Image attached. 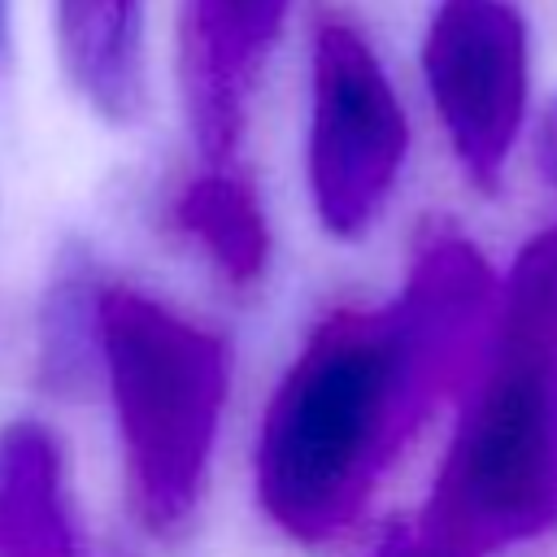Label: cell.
Instances as JSON below:
<instances>
[{"label": "cell", "instance_id": "cell-1", "mask_svg": "<svg viewBox=\"0 0 557 557\" xmlns=\"http://www.w3.org/2000/svg\"><path fill=\"white\" fill-rule=\"evenodd\" d=\"M500 278L457 231H431L396 296L331 309L278 374L252 444L265 518L300 540L344 535L422 431L470 383Z\"/></svg>", "mask_w": 557, "mask_h": 557}, {"label": "cell", "instance_id": "cell-2", "mask_svg": "<svg viewBox=\"0 0 557 557\" xmlns=\"http://www.w3.org/2000/svg\"><path fill=\"white\" fill-rule=\"evenodd\" d=\"M435 474L426 527L487 557L557 518V222L496 287L483 357Z\"/></svg>", "mask_w": 557, "mask_h": 557}, {"label": "cell", "instance_id": "cell-3", "mask_svg": "<svg viewBox=\"0 0 557 557\" xmlns=\"http://www.w3.org/2000/svg\"><path fill=\"white\" fill-rule=\"evenodd\" d=\"M91 374L113 409L131 509L152 535H178L209 487L231 392L226 344L161 296L100 274Z\"/></svg>", "mask_w": 557, "mask_h": 557}, {"label": "cell", "instance_id": "cell-4", "mask_svg": "<svg viewBox=\"0 0 557 557\" xmlns=\"http://www.w3.org/2000/svg\"><path fill=\"white\" fill-rule=\"evenodd\" d=\"M409 122L374 44L344 17L318 13L309 44V196L326 235H366L405 170Z\"/></svg>", "mask_w": 557, "mask_h": 557}, {"label": "cell", "instance_id": "cell-5", "mask_svg": "<svg viewBox=\"0 0 557 557\" xmlns=\"http://www.w3.org/2000/svg\"><path fill=\"white\" fill-rule=\"evenodd\" d=\"M422 83L461 174L496 187L531 104V35L509 0H440L422 35Z\"/></svg>", "mask_w": 557, "mask_h": 557}, {"label": "cell", "instance_id": "cell-6", "mask_svg": "<svg viewBox=\"0 0 557 557\" xmlns=\"http://www.w3.org/2000/svg\"><path fill=\"white\" fill-rule=\"evenodd\" d=\"M292 0H183L178 91L205 165H231Z\"/></svg>", "mask_w": 557, "mask_h": 557}, {"label": "cell", "instance_id": "cell-7", "mask_svg": "<svg viewBox=\"0 0 557 557\" xmlns=\"http://www.w3.org/2000/svg\"><path fill=\"white\" fill-rule=\"evenodd\" d=\"M0 557H87L65 448L39 418L0 431Z\"/></svg>", "mask_w": 557, "mask_h": 557}, {"label": "cell", "instance_id": "cell-8", "mask_svg": "<svg viewBox=\"0 0 557 557\" xmlns=\"http://www.w3.org/2000/svg\"><path fill=\"white\" fill-rule=\"evenodd\" d=\"M144 17L148 0H52L65 78L113 126L135 122L148 100Z\"/></svg>", "mask_w": 557, "mask_h": 557}, {"label": "cell", "instance_id": "cell-9", "mask_svg": "<svg viewBox=\"0 0 557 557\" xmlns=\"http://www.w3.org/2000/svg\"><path fill=\"white\" fill-rule=\"evenodd\" d=\"M170 222L183 239H191L213 261V270L226 283L248 287L265 274V261H270L265 209L252 183L235 170V161L205 165L200 174H191L170 200Z\"/></svg>", "mask_w": 557, "mask_h": 557}, {"label": "cell", "instance_id": "cell-10", "mask_svg": "<svg viewBox=\"0 0 557 557\" xmlns=\"http://www.w3.org/2000/svg\"><path fill=\"white\" fill-rule=\"evenodd\" d=\"M366 557H474L457 544H448L444 535H435L426 522L409 527V531H392L383 544H374Z\"/></svg>", "mask_w": 557, "mask_h": 557}, {"label": "cell", "instance_id": "cell-11", "mask_svg": "<svg viewBox=\"0 0 557 557\" xmlns=\"http://www.w3.org/2000/svg\"><path fill=\"white\" fill-rule=\"evenodd\" d=\"M535 152H540V170H544V178L557 187V100H553V104L544 109V117H540Z\"/></svg>", "mask_w": 557, "mask_h": 557}, {"label": "cell", "instance_id": "cell-12", "mask_svg": "<svg viewBox=\"0 0 557 557\" xmlns=\"http://www.w3.org/2000/svg\"><path fill=\"white\" fill-rule=\"evenodd\" d=\"M9 52V0H0V57Z\"/></svg>", "mask_w": 557, "mask_h": 557}]
</instances>
